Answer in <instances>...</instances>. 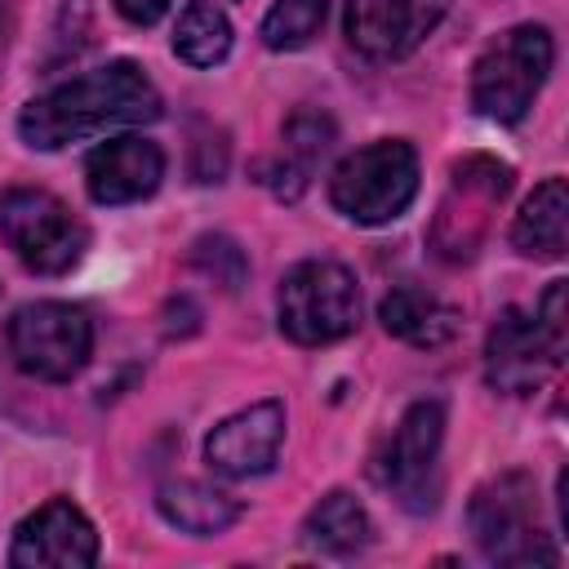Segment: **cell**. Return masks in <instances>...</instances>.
I'll list each match as a JSON object with an SVG mask.
<instances>
[{
    "mask_svg": "<svg viewBox=\"0 0 569 569\" xmlns=\"http://www.w3.org/2000/svg\"><path fill=\"white\" fill-rule=\"evenodd\" d=\"M449 0H347V40L373 62L409 58L445 18Z\"/></svg>",
    "mask_w": 569,
    "mask_h": 569,
    "instance_id": "7c38bea8",
    "label": "cell"
},
{
    "mask_svg": "<svg viewBox=\"0 0 569 569\" xmlns=\"http://www.w3.org/2000/svg\"><path fill=\"white\" fill-rule=\"evenodd\" d=\"M284 440V405L280 400H258L231 418H222L209 440H204V458L218 476H262Z\"/></svg>",
    "mask_w": 569,
    "mask_h": 569,
    "instance_id": "4fadbf2b",
    "label": "cell"
},
{
    "mask_svg": "<svg viewBox=\"0 0 569 569\" xmlns=\"http://www.w3.org/2000/svg\"><path fill=\"white\" fill-rule=\"evenodd\" d=\"M173 53L191 67H213L231 53V22L213 0H187L173 27Z\"/></svg>",
    "mask_w": 569,
    "mask_h": 569,
    "instance_id": "ffe728a7",
    "label": "cell"
},
{
    "mask_svg": "<svg viewBox=\"0 0 569 569\" xmlns=\"http://www.w3.org/2000/svg\"><path fill=\"white\" fill-rule=\"evenodd\" d=\"M156 116H160V93L147 80V71L129 58H116L98 71H84L31 98L18 116V133L27 147L58 151L67 142H80L120 124H147Z\"/></svg>",
    "mask_w": 569,
    "mask_h": 569,
    "instance_id": "6da1fadb",
    "label": "cell"
},
{
    "mask_svg": "<svg viewBox=\"0 0 569 569\" xmlns=\"http://www.w3.org/2000/svg\"><path fill=\"white\" fill-rule=\"evenodd\" d=\"M440 440H445V405L413 400L400 413V422L373 467L378 485L413 516L431 511L440 498Z\"/></svg>",
    "mask_w": 569,
    "mask_h": 569,
    "instance_id": "9c48e42d",
    "label": "cell"
},
{
    "mask_svg": "<svg viewBox=\"0 0 569 569\" xmlns=\"http://www.w3.org/2000/svg\"><path fill=\"white\" fill-rule=\"evenodd\" d=\"M507 191H511V164L507 160L485 156V151L462 156L449 169V187H445L436 218H431V231H427L431 253L440 262H471L480 253Z\"/></svg>",
    "mask_w": 569,
    "mask_h": 569,
    "instance_id": "277c9868",
    "label": "cell"
},
{
    "mask_svg": "<svg viewBox=\"0 0 569 569\" xmlns=\"http://www.w3.org/2000/svg\"><path fill=\"white\" fill-rule=\"evenodd\" d=\"M551 58H556V44H551L547 27L520 22V27L502 31L471 67V107L485 120L516 124L533 107V98L551 71Z\"/></svg>",
    "mask_w": 569,
    "mask_h": 569,
    "instance_id": "5b68a950",
    "label": "cell"
},
{
    "mask_svg": "<svg viewBox=\"0 0 569 569\" xmlns=\"http://www.w3.org/2000/svg\"><path fill=\"white\" fill-rule=\"evenodd\" d=\"M565 298H569V284L551 280L533 311H525V307L498 311V320L489 325V338H485V378L493 391L529 396L560 369L565 342H569Z\"/></svg>",
    "mask_w": 569,
    "mask_h": 569,
    "instance_id": "7a4b0ae2",
    "label": "cell"
},
{
    "mask_svg": "<svg viewBox=\"0 0 569 569\" xmlns=\"http://www.w3.org/2000/svg\"><path fill=\"white\" fill-rule=\"evenodd\" d=\"M0 236L36 276H62L84 258V222L44 187H9L0 196Z\"/></svg>",
    "mask_w": 569,
    "mask_h": 569,
    "instance_id": "ba28073f",
    "label": "cell"
},
{
    "mask_svg": "<svg viewBox=\"0 0 569 569\" xmlns=\"http://www.w3.org/2000/svg\"><path fill=\"white\" fill-rule=\"evenodd\" d=\"M369 533H373L369 511L347 489L325 493L302 520V542L316 547L320 556H356L369 547Z\"/></svg>",
    "mask_w": 569,
    "mask_h": 569,
    "instance_id": "ac0fdd59",
    "label": "cell"
},
{
    "mask_svg": "<svg viewBox=\"0 0 569 569\" xmlns=\"http://www.w3.org/2000/svg\"><path fill=\"white\" fill-rule=\"evenodd\" d=\"M156 507L169 525L187 529V533H222L227 525L240 520V502L213 485H200V480H164L160 493H156Z\"/></svg>",
    "mask_w": 569,
    "mask_h": 569,
    "instance_id": "d6986e66",
    "label": "cell"
},
{
    "mask_svg": "<svg viewBox=\"0 0 569 569\" xmlns=\"http://www.w3.org/2000/svg\"><path fill=\"white\" fill-rule=\"evenodd\" d=\"M169 4H173V0H116V9H120L133 27H151V22H160Z\"/></svg>",
    "mask_w": 569,
    "mask_h": 569,
    "instance_id": "cb8c5ba5",
    "label": "cell"
},
{
    "mask_svg": "<svg viewBox=\"0 0 569 569\" xmlns=\"http://www.w3.org/2000/svg\"><path fill=\"white\" fill-rule=\"evenodd\" d=\"M93 351V325L71 302H31L9 320V356L40 382H67Z\"/></svg>",
    "mask_w": 569,
    "mask_h": 569,
    "instance_id": "30bf717a",
    "label": "cell"
},
{
    "mask_svg": "<svg viewBox=\"0 0 569 569\" xmlns=\"http://www.w3.org/2000/svg\"><path fill=\"white\" fill-rule=\"evenodd\" d=\"M164 178V151L151 138L124 133L107 138L84 160V187L98 204H133L147 200Z\"/></svg>",
    "mask_w": 569,
    "mask_h": 569,
    "instance_id": "5bb4252c",
    "label": "cell"
},
{
    "mask_svg": "<svg viewBox=\"0 0 569 569\" xmlns=\"http://www.w3.org/2000/svg\"><path fill=\"white\" fill-rule=\"evenodd\" d=\"M511 244L529 258H560L569 249V187L565 178H547L520 204L511 222Z\"/></svg>",
    "mask_w": 569,
    "mask_h": 569,
    "instance_id": "e0dca14e",
    "label": "cell"
},
{
    "mask_svg": "<svg viewBox=\"0 0 569 569\" xmlns=\"http://www.w3.org/2000/svg\"><path fill=\"white\" fill-rule=\"evenodd\" d=\"M378 320L391 338L409 342V347H445L458 338L462 316L458 307L440 302L436 293H427L422 284H396L382 302H378Z\"/></svg>",
    "mask_w": 569,
    "mask_h": 569,
    "instance_id": "2e32d148",
    "label": "cell"
},
{
    "mask_svg": "<svg viewBox=\"0 0 569 569\" xmlns=\"http://www.w3.org/2000/svg\"><path fill=\"white\" fill-rule=\"evenodd\" d=\"M93 560H98V533L71 498H49L13 529L9 565L18 569H84Z\"/></svg>",
    "mask_w": 569,
    "mask_h": 569,
    "instance_id": "8fae6325",
    "label": "cell"
},
{
    "mask_svg": "<svg viewBox=\"0 0 569 569\" xmlns=\"http://www.w3.org/2000/svg\"><path fill=\"white\" fill-rule=\"evenodd\" d=\"M0 44H4V36H0Z\"/></svg>",
    "mask_w": 569,
    "mask_h": 569,
    "instance_id": "d4e9b609",
    "label": "cell"
},
{
    "mask_svg": "<svg viewBox=\"0 0 569 569\" xmlns=\"http://www.w3.org/2000/svg\"><path fill=\"white\" fill-rule=\"evenodd\" d=\"M325 18H329V0H276L271 13L262 18V44L276 53L302 49L316 40Z\"/></svg>",
    "mask_w": 569,
    "mask_h": 569,
    "instance_id": "44dd1931",
    "label": "cell"
},
{
    "mask_svg": "<svg viewBox=\"0 0 569 569\" xmlns=\"http://www.w3.org/2000/svg\"><path fill=\"white\" fill-rule=\"evenodd\" d=\"M360 325V284L342 262L307 258L280 280V329L298 347H325Z\"/></svg>",
    "mask_w": 569,
    "mask_h": 569,
    "instance_id": "52a82bcc",
    "label": "cell"
},
{
    "mask_svg": "<svg viewBox=\"0 0 569 569\" xmlns=\"http://www.w3.org/2000/svg\"><path fill=\"white\" fill-rule=\"evenodd\" d=\"M227 173V138L204 129L196 142H191V178L196 182H218Z\"/></svg>",
    "mask_w": 569,
    "mask_h": 569,
    "instance_id": "603a6c76",
    "label": "cell"
},
{
    "mask_svg": "<svg viewBox=\"0 0 569 569\" xmlns=\"http://www.w3.org/2000/svg\"><path fill=\"white\" fill-rule=\"evenodd\" d=\"M191 267L204 271V276H213L227 293H236L244 284V276H249V262H244L240 244L227 240V236H200L191 244Z\"/></svg>",
    "mask_w": 569,
    "mask_h": 569,
    "instance_id": "7402d4cb",
    "label": "cell"
},
{
    "mask_svg": "<svg viewBox=\"0 0 569 569\" xmlns=\"http://www.w3.org/2000/svg\"><path fill=\"white\" fill-rule=\"evenodd\" d=\"M467 529L489 565H556L560 551L551 547L538 520L533 476L502 471L485 480L467 502Z\"/></svg>",
    "mask_w": 569,
    "mask_h": 569,
    "instance_id": "3957f363",
    "label": "cell"
},
{
    "mask_svg": "<svg viewBox=\"0 0 569 569\" xmlns=\"http://www.w3.org/2000/svg\"><path fill=\"white\" fill-rule=\"evenodd\" d=\"M333 120L320 111V107H298L289 120H284V133H280V156L271 164H262V182L280 196V200H298L302 187L311 182L316 164L329 156L333 147Z\"/></svg>",
    "mask_w": 569,
    "mask_h": 569,
    "instance_id": "9a60e30c",
    "label": "cell"
},
{
    "mask_svg": "<svg viewBox=\"0 0 569 569\" xmlns=\"http://www.w3.org/2000/svg\"><path fill=\"white\" fill-rule=\"evenodd\" d=\"M413 196H418V156L400 138H382L351 151L329 178L333 209L360 227L400 218Z\"/></svg>",
    "mask_w": 569,
    "mask_h": 569,
    "instance_id": "8992f818",
    "label": "cell"
}]
</instances>
